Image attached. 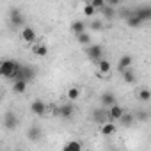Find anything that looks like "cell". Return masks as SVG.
Masks as SVG:
<instances>
[{"label": "cell", "mask_w": 151, "mask_h": 151, "mask_svg": "<svg viewBox=\"0 0 151 151\" xmlns=\"http://www.w3.org/2000/svg\"><path fill=\"white\" fill-rule=\"evenodd\" d=\"M22 64L18 62V60H11V59H6L2 64H0V73H2V77H6V78H13V80H16L18 78V75H20V71H22Z\"/></svg>", "instance_id": "1"}, {"label": "cell", "mask_w": 151, "mask_h": 151, "mask_svg": "<svg viewBox=\"0 0 151 151\" xmlns=\"http://www.w3.org/2000/svg\"><path fill=\"white\" fill-rule=\"evenodd\" d=\"M86 55L91 59V60H94L96 64L103 59V46L101 45H89L87 48H86Z\"/></svg>", "instance_id": "2"}, {"label": "cell", "mask_w": 151, "mask_h": 151, "mask_svg": "<svg viewBox=\"0 0 151 151\" xmlns=\"http://www.w3.org/2000/svg\"><path fill=\"white\" fill-rule=\"evenodd\" d=\"M53 112H55V116H59V117H62V119H71L73 114H75V109H73L71 103H66V105H62V107H57Z\"/></svg>", "instance_id": "3"}, {"label": "cell", "mask_w": 151, "mask_h": 151, "mask_svg": "<svg viewBox=\"0 0 151 151\" xmlns=\"http://www.w3.org/2000/svg\"><path fill=\"white\" fill-rule=\"evenodd\" d=\"M133 14H135V16H139L142 23H144V22H147V20H151V6H149V4L139 6V7L133 11Z\"/></svg>", "instance_id": "4"}, {"label": "cell", "mask_w": 151, "mask_h": 151, "mask_svg": "<svg viewBox=\"0 0 151 151\" xmlns=\"http://www.w3.org/2000/svg\"><path fill=\"white\" fill-rule=\"evenodd\" d=\"M22 39H23L25 43L36 45V39H37V36H36V30H34L32 27H25V29L22 30Z\"/></svg>", "instance_id": "5"}, {"label": "cell", "mask_w": 151, "mask_h": 151, "mask_svg": "<svg viewBox=\"0 0 151 151\" xmlns=\"http://www.w3.org/2000/svg\"><path fill=\"white\" fill-rule=\"evenodd\" d=\"M124 116V110H123V107L121 105H114V107H110V110H109V119L114 123V121H121V117Z\"/></svg>", "instance_id": "6"}, {"label": "cell", "mask_w": 151, "mask_h": 151, "mask_svg": "<svg viewBox=\"0 0 151 151\" xmlns=\"http://www.w3.org/2000/svg\"><path fill=\"white\" fill-rule=\"evenodd\" d=\"M30 110H32L36 116H43V114L46 112V105H45L43 100H34L32 105H30Z\"/></svg>", "instance_id": "7"}, {"label": "cell", "mask_w": 151, "mask_h": 151, "mask_svg": "<svg viewBox=\"0 0 151 151\" xmlns=\"http://www.w3.org/2000/svg\"><path fill=\"white\" fill-rule=\"evenodd\" d=\"M32 78H34V69H32V68H29V66H23L16 80H25V82H30Z\"/></svg>", "instance_id": "8"}, {"label": "cell", "mask_w": 151, "mask_h": 151, "mask_svg": "<svg viewBox=\"0 0 151 151\" xmlns=\"http://www.w3.org/2000/svg\"><path fill=\"white\" fill-rule=\"evenodd\" d=\"M32 53L37 55V57H46L48 55V46L43 41L41 43H36V45H32Z\"/></svg>", "instance_id": "9"}, {"label": "cell", "mask_w": 151, "mask_h": 151, "mask_svg": "<svg viewBox=\"0 0 151 151\" xmlns=\"http://www.w3.org/2000/svg\"><path fill=\"white\" fill-rule=\"evenodd\" d=\"M132 62H133L132 55H123V57L119 59V62H117V69L123 73V71H126V69L132 68Z\"/></svg>", "instance_id": "10"}, {"label": "cell", "mask_w": 151, "mask_h": 151, "mask_svg": "<svg viewBox=\"0 0 151 151\" xmlns=\"http://www.w3.org/2000/svg\"><path fill=\"white\" fill-rule=\"evenodd\" d=\"M4 124H6L7 130H14V128L18 126V119H16V116H14L13 112H7L6 117H4Z\"/></svg>", "instance_id": "11"}, {"label": "cell", "mask_w": 151, "mask_h": 151, "mask_svg": "<svg viewBox=\"0 0 151 151\" xmlns=\"http://www.w3.org/2000/svg\"><path fill=\"white\" fill-rule=\"evenodd\" d=\"M11 23H13L14 27H22V25L25 23L23 14H22L18 9H13V11H11Z\"/></svg>", "instance_id": "12"}, {"label": "cell", "mask_w": 151, "mask_h": 151, "mask_svg": "<svg viewBox=\"0 0 151 151\" xmlns=\"http://www.w3.org/2000/svg\"><path fill=\"white\" fill-rule=\"evenodd\" d=\"M116 124L112 123V121H107V123H103L101 124V128H100V132H101V135H105V137H109V135H114L116 133Z\"/></svg>", "instance_id": "13"}, {"label": "cell", "mask_w": 151, "mask_h": 151, "mask_svg": "<svg viewBox=\"0 0 151 151\" xmlns=\"http://www.w3.org/2000/svg\"><path fill=\"white\" fill-rule=\"evenodd\" d=\"M69 29H71V32H73V34L80 36V34H84V32H86V23H84L82 20H77V22H73V23H71V27H69Z\"/></svg>", "instance_id": "14"}, {"label": "cell", "mask_w": 151, "mask_h": 151, "mask_svg": "<svg viewBox=\"0 0 151 151\" xmlns=\"http://www.w3.org/2000/svg\"><path fill=\"white\" fill-rule=\"evenodd\" d=\"M27 87H29V82H25V80H14V84H13V91L16 94H23L27 91Z\"/></svg>", "instance_id": "15"}, {"label": "cell", "mask_w": 151, "mask_h": 151, "mask_svg": "<svg viewBox=\"0 0 151 151\" xmlns=\"http://www.w3.org/2000/svg\"><path fill=\"white\" fill-rule=\"evenodd\" d=\"M100 100H101V103L107 105V107H114V105H116V96H114V93H103Z\"/></svg>", "instance_id": "16"}, {"label": "cell", "mask_w": 151, "mask_h": 151, "mask_svg": "<svg viewBox=\"0 0 151 151\" xmlns=\"http://www.w3.org/2000/svg\"><path fill=\"white\" fill-rule=\"evenodd\" d=\"M121 75H123V80H124L126 84H135V80H137V77H135V73H133L132 68L126 69V71H123Z\"/></svg>", "instance_id": "17"}, {"label": "cell", "mask_w": 151, "mask_h": 151, "mask_svg": "<svg viewBox=\"0 0 151 151\" xmlns=\"http://www.w3.org/2000/svg\"><path fill=\"white\" fill-rule=\"evenodd\" d=\"M110 69H112V64H110L107 59H101V60L98 62V71H100V73L109 75V73H110Z\"/></svg>", "instance_id": "18"}, {"label": "cell", "mask_w": 151, "mask_h": 151, "mask_svg": "<svg viewBox=\"0 0 151 151\" xmlns=\"http://www.w3.org/2000/svg\"><path fill=\"white\" fill-rule=\"evenodd\" d=\"M27 137H29V140L36 142V140H39V137H41V130H39L37 126H32V128H29Z\"/></svg>", "instance_id": "19"}, {"label": "cell", "mask_w": 151, "mask_h": 151, "mask_svg": "<svg viewBox=\"0 0 151 151\" xmlns=\"http://www.w3.org/2000/svg\"><path fill=\"white\" fill-rule=\"evenodd\" d=\"M62 151H82V144H80L78 140H69V142L62 147Z\"/></svg>", "instance_id": "20"}, {"label": "cell", "mask_w": 151, "mask_h": 151, "mask_svg": "<svg viewBox=\"0 0 151 151\" xmlns=\"http://www.w3.org/2000/svg\"><path fill=\"white\" fill-rule=\"evenodd\" d=\"M126 23H128V27H139V25H142V22H140V18L139 16H135L133 13H130L128 16H126Z\"/></svg>", "instance_id": "21"}, {"label": "cell", "mask_w": 151, "mask_h": 151, "mask_svg": "<svg viewBox=\"0 0 151 151\" xmlns=\"http://www.w3.org/2000/svg\"><path fill=\"white\" fill-rule=\"evenodd\" d=\"M78 96H80V89H78V87L73 86V87L68 89V100H71V101H73V100H78Z\"/></svg>", "instance_id": "22"}, {"label": "cell", "mask_w": 151, "mask_h": 151, "mask_svg": "<svg viewBox=\"0 0 151 151\" xmlns=\"http://www.w3.org/2000/svg\"><path fill=\"white\" fill-rule=\"evenodd\" d=\"M77 41L80 43V45H84L86 48L89 46V43H91V36L87 34V32H84V34H80V36H77Z\"/></svg>", "instance_id": "23"}, {"label": "cell", "mask_w": 151, "mask_h": 151, "mask_svg": "<svg viewBox=\"0 0 151 151\" xmlns=\"http://www.w3.org/2000/svg\"><path fill=\"white\" fill-rule=\"evenodd\" d=\"M133 121H135V116L133 114H126L124 112V116L121 117V124H124V126H132Z\"/></svg>", "instance_id": "24"}, {"label": "cell", "mask_w": 151, "mask_h": 151, "mask_svg": "<svg viewBox=\"0 0 151 151\" xmlns=\"http://www.w3.org/2000/svg\"><path fill=\"white\" fill-rule=\"evenodd\" d=\"M100 13H101L105 18H112V16L116 14V13H114V7H112V6H109V4H107V6H105V7H103Z\"/></svg>", "instance_id": "25"}, {"label": "cell", "mask_w": 151, "mask_h": 151, "mask_svg": "<svg viewBox=\"0 0 151 151\" xmlns=\"http://www.w3.org/2000/svg\"><path fill=\"white\" fill-rule=\"evenodd\" d=\"M139 100L149 101V100H151V91H149V89H140V91H139Z\"/></svg>", "instance_id": "26"}, {"label": "cell", "mask_w": 151, "mask_h": 151, "mask_svg": "<svg viewBox=\"0 0 151 151\" xmlns=\"http://www.w3.org/2000/svg\"><path fill=\"white\" fill-rule=\"evenodd\" d=\"M84 14H86V16H94V14H96V9H94V6H93L91 2L84 6Z\"/></svg>", "instance_id": "27"}, {"label": "cell", "mask_w": 151, "mask_h": 151, "mask_svg": "<svg viewBox=\"0 0 151 151\" xmlns=\"http://www.w3.org/2000/svg\"><path fill=\"white\" fill-rule=\"evenodd\" d=\"M91 4L94 6V9H100V11H101V9H103V7L107 6V2H105V0H93Z\"/></svg>", "instance_id": "28"}, {"label": "cell", "mask_w": 151, "mask_h": 151, "mask_svg": "<svg viewBox=\"0 0 151 151\" xmlns=\"http://www.w3.org/2000/svg\"><path fill=\"white\" fill-rule=\"evenodd\" d=\"M91 29H93V30H101V29H103V22H101V20H94V22L91 23Z\"/></svg>", "instance_id": "29"}, {"label": "cell", "mask_w": 151, "mask_h": 151, "mask_svg": "<svg viewBox=\"0 0 151 151\" xmlns=\"http://www.w3.org/2000/svg\"><path fill=\"white\" fill-rule=\"evenodd\" d=\"M103 117H105V112L103 110H94V119L96 121H101Z\"/></svg>", "instance_id": "30"}]
</instances>
